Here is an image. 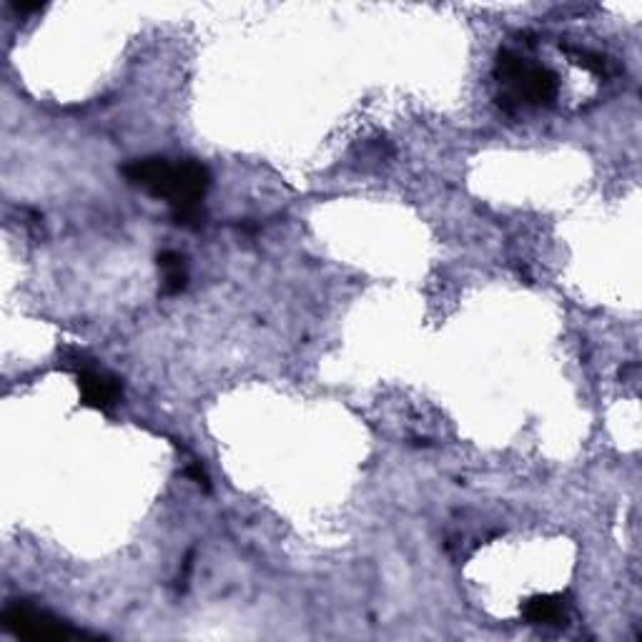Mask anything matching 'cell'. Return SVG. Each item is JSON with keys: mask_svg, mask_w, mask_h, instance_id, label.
I'll return each instance as SVG.
<instances>
[{"mask_svg": "<svg viewBox=\"0 0 642 642\" xmlns=\"http://www.w3.org/2000/svg\"><path fill=\"white\" fill-rule=\"evenodd\" d=\"M123 176L133 186H141L156 199L169 201L171 216L184 229H201L204 224V201L211 186V176L199 161H179L171 164L169 158H136L123 166Z\"/></svg>", "mask_w": 642, "mask_h": 642, "instance_id": "1", "label": "cell"}, {"mask_svg": "<svg viewBox=\"0 0 642 642\" xmlns=\"http://www.w3.org/2000/svg\"><path fill=\"white\" fill-rule=\"evenodd\" d=\"M3 625L11 630L13 635L28 637V640H78L86 637L83 632L73 630L68 622L58 620V617L48 615V612L36 610L31 605H11L3 612Z\"/></svg>", "mask_w": 642, "mask_h": 642, "instance_id": "2", "label": "cell"}, {"mask_svg": "<svg viewBox=\"0 0 642 642\" xmlns=\"http://www.w3.org/2000/svg\"><path fill=\"white\" fill-rule=\"evenodd\" d=\"M73 369L78 374V389H81V399L86 407L101 409V412H111L123 397V387L113 374H108L106 369H98L91 359H86L83 354H73L68 359Z\"/></svg>", "mask_w": 642, "mask_h": 642, "instance_id": "3", "label": "cell"}, {"mask_svg": "<svg viewBox=\"0 0 642 642\" xmlns=\"http://www.w3.org/2000/svg\"><path fill=\"white\" fill-rule=\"evenodd\" d=\"M510 86L515 88L517 98L530 106H550L557 98V76L545 66H527L525 63V68L517 73Z\"/></svg>", "mask_w": 642, "mask_h": 642, "instance_id": "4", "label": "cell"}, {"mask_svg": "<svg viewBox=\"0 0 642 642\" xmlns=\"http://www.w3.org/2000/svg\"><path fill=\"white\" fill-rule=\"evenodd\" d=\"M525 620L532 625H562L565 622V602L557 595L535 597L525 605Z\"/></svg>", "mask_w": 642, "mask_h": 642, "instance_id": "5", "label": "cell"}, {"mask_svg": "<svg viewBox=\"0 0 642 642\" xmlns=\"http://www.w3.org/2000/svg\"><path fill=\"white\" fill-rule=\"evenodd\" d=\"M158 269L164 274V294H179L189 284V269L186 259L176 251H161L158 254Z\"/></svg>", "mask_w": 642, "mask_h": 642, "instance_id": "6", "label": "cell"}, {"mask_svg": "<svg viewBox=\"0 0 642 642\" xmlns=\"http://www.w3.org/2000/svg\"><path fill=\"white\" fill-rule=\"evenodd\" d=\"M186 474H189L191 479H194L196 485L201 487V490L209 492L211 490V482H209V474H206V469L201 467V462H191L189 469H186Z\"/></svg>", "mask_w": 642, "mask_h": 642, "instance_id": "7", "label": "cell"}, {"mask_svg": "<svg viewBox=\"0 0 642 642\" xmlns=\"http://www.w3.org/2000/svg\"><path fill=\"white\" fill-rule=\"evenodd\" d=\"M13 8H16L18 13H38V11H43L41 3H13Z\"/></svg>", "mask_w": 642, "mask_h": 642, "instance_id": "8", "label": "cell"}]
</instances>
